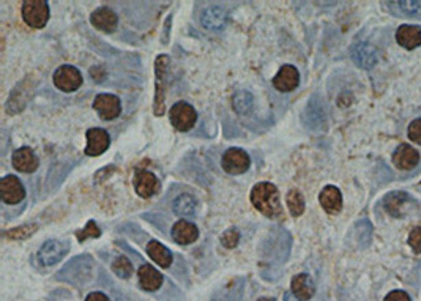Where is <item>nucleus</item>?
I'll list each match as a JSON object with an SVG mask.
<instances>
[{"label": "nucleus", "instance_id": "obj_1", "mask_svg": "<svg viewBox=\"0 0 421 301\" xmlns=\"http://www.w3.org/2000/svg\"><path fill=\"white\" fill-rule=\"evenodd\" d=\"M251 202L254 209L267 218H278L283 213L279 202V191L270 181H261L251 191Z\"/></svg>", "mask_w": 421, "mask_h": 301}, {"label": "nucleus", "instance_id": "obj_2", "mask_svg": "<svg viewBox=\"0 0 421 301\" xmlns=\"http://www.w3.org/2000/svg\"><path fill=\"white\" fill-rule=\"evenodd\" d=\"M168 70H169V57L158 55L155 62V101H153V112L157 117H161L166 111V92H168Z\"/></svg>", "mask_w": 421, "mask_h": 301}, {"label": "nucleus", "instance_id": "obj_3", "mask_svg": "<svg viewBox=\"0 0 421 301\" xmlns=\"http://www.w3.org/2000/svg\"><path fill=\"white\" fill-rule=\"evenodd\" d=\"M23 19L32 29H43L49 21V5L46 0H25Z\"/></svg>", "mask_w": 421, "mask_h": 301}, {"label": "nucleus", "instance_id": "obj_4", "mask_svg": "<svg viewBox=\"0 0 421 301\" xmlns=\"http://www.w3.org/2000/svg\"><path fill=\"white\" fill-rule=\"evenodd\" d=\"M169 118L173 127L180 133L190 131L191 128L194 127L197 122V112L196 109L190 105V103L179 101L170 107L169 111Z\"/></svg>", "mask_w": 421, "mask_h": 301}, {"label": "nucleus", "instance_id": "obj_5", "mask_svg": "<svg viewBox=\"0 0 421 301\" xmlns=\"http://www.w3.org/2000/svg\"><path fill=\"white\" fill-rule=\"evenodd\" d=\"M221 166L225 169V172L229 175H240L245 174L246 170L251 166V159H249V155L243 148L232 147L227 148L225 155H222Z\"/></svg>", "mask_w": 421, "mask_h": 301}, {"label": "nucleus", "instance_id": "obj_6", "mask_svg": "<svg viewBox=\"0 0 421 301\" xmlns=\"http://www.w3.org/2000/svg\"><path fill=\"white\" fill-rule=\"evenodd\" d=\"M53 79H54V86L57 87V89L65 93L76 92L82 86L81 71L77 70L76 66H71V65H64V66H60V68H57Z\"/></svg>", "mask_w": 421, "mask_h": 301}, {"label": "nucleus", "instance_id": "obj_7", "mask_svg": "<svg viewBox=\"0 0 421 301\" xmlns=\"http://www.w3.org/2000/svg\"><path fill=\"white\" fill-rule=\"evenodd\" d=\"M68 249H70L68 243L59 240H48L38 249L36 259H38V262L43 267H53L68 254Z\"/></svg>", "mask_w": 421, "mask_h": 301}, {"label": "nucleus", "instance_id": "obj_8", "mask_svg": "<svg viewBox=\"0 0 421 301\" xmlns=\"http://www.w3.org/2000/svg\"><path fill=\"white\" fill-rule=\"evenodd\" d=\"M0 197L5 204L16 205L21 200L25 199V188L21 180L14 175H5L0 180Z\"/></svg>", "mask_w": 421, "mask_h": 301}, {"label": "nucleus", "instance_id": "obj_9", "mask_svg": "<svg viewBox=\"0 0 421 301\" xmlns=\"http://www.w3.org/2000/svg\"><path fill=\"white\" fill-rule=\"evenodd\" d=\"M93 109L98 112L103 120H114L120 116L122 103L116 95L111 93H100L93 101Z\"/></svg>", "mask_w": 421, "mask_h": 301}, {"label": "nucleus", "instance_id": "obj_10", "mask_svg": "<svg viewBox=\"0 0 421 301\" xmlns=\"http://www.w3.org/2000/svg\"><path fill=\"white\" fill-rule=\"evenodd\" d=\"M87 147L86 155L87 157H100L109 148L111 144V138L106 129L103 128H92L87 131Z\"/></svg>", "mask_w": 421, "mask_h": 301}, {"label": "nucleus", "instance_id": "obj_11", "mask_svg": "<svg viewBox=\"0 0 421 301\" xmlns=\"http://www.w3.org/2000/svg\"><path fill=\"white\" fill-rule=\"evenodd\" d=\"M300 84V73L294 65L281 66L278 75L273 77V87L278 92H292Z\"/></svg>", "mask_w": 421, "mask_h": 301}, {"label": "nucleus", "instance_id": "obj_12", "mask_svg": "<svg viewBox=\"0 0 421 301\" xmlns=\"http://www.w3.org/2000/svg\"><path fill=\"white\" fill-rule=\"evenodd\" d=\"M13 168L19 170V172L24 174H32L38 169V158L34 153V150L30 147H21L18 150H14L13 157H12Z\"/></svg>", "mask_w": 421, "mask_h": 301}, {"label": "nucleus", "instance_id": "obj_13", "mask_svg": "<svg viewBox=\"0 0 421 301\" xmlns=\"http://www.w3.org/2000/svg\"><path fill=\"white\" fill-rule=\"evenodd\" d=\"M133 183L136 193L140 197H144V199L155 196L160 191L158 179L152 172H149V170H138L136 175H134Z\"/></svg>", "mask_w": 421, "mask_h": 301}, {"label": "nucleus", "instance_id": "obj_14", "mask_svg": "<svg viewBox=\"0 0 421 301\" xmlns=\"http://www.w3.org/2000/svg\"><path fill=\"white\" fill-rule=\"evenodd\" d=\"M201 24L204 25L205 29L213 30V32H220V30L225 29L227 24L226 10H222L221 7H216V5L207 7L205 10H202Z\"/></svg>", "mask_w": 421, "mask_h": 301}, {"label": "nucleus", "instance_id": "obj_15", "mask_svg": "<svg viewBox=\"0 0 421 301\" xmlns=\"http://www.w3.org/2000/svg\"><path fill=\"white\" fill-rule=\"evenodd\" d=\"M90 23L93 27L101 30V32L112 34V32H116V29H117L118 18L111 8L101 7V8L95 10V12L90 14Z\"/></svg>", "mask_w": 421, "mask_h": 301}, {"label": "nucleus", "instance_id": "obj_16", "mask_svg": "<svg viewBox=\"0 0 421 301\" xmlns=\"http://www.w3.org/2000/svg\"><path fill=\"white\" fill-rule=\"evenodd\" d=\"M393 163L401 170H412L420 163V153L407 144L399 145L393 153Z\"/></svg>", "mask_w": 421, "mask_h": 301}, {"label": "nucleus", "instance_id": "obj_17", "mask_svg": "<svg viewBox=\"0 0 421 301\" xmlns=\"http://www.w3.org/2000/svg\"><path fill=\"white\" fill-rule=\"evenodd\" d=\"M139 285L140 289L145 290V292H155V290H158L161 285H163V274H161L157 268L149 265V263H144V265H140L139 272Z\"/></svg>", "mask_w": 421, "mask_h": 301}, {"label": "nucleus", "instance_id": "obj_18", "mask_svg": "<svg viewBox=\"0 0 421 301\" xmlns=\"http://www.w3.org/2000/svg\"><path fill=\"white\" fill-rule=\"evenodd\" d=\"M170 235H173L174 241L179 243V245H191L194 243L197 238H199V229L190 221H177L173 226V231H170Z\"/></svg>", "mask_w": 421, "mask_h": 301}, {"label": "nucleus", "instance_id": "obj_19", "mask_svg": "<svg viewBox=\"0 0 421 301\" xmlns=\"http://www.w3.org/2000/svg\"><path fill=\"white\" fill-rule=\"evenodd\" d=\"M319 200L322 209L327 213H330V215H336V213H340L342 209L341 191L333 185L325 186V188L322 189V193L319 194Z\"/></svg>", "mask_w": 421, "mask_h": 301}, {"label": "nucleus", "instance_id": "obj_20", "mask_svg": "<svg viewBox=\"0 0 421 301\" xmlns=\"http://www.w3.org/2000/svg\"><path fill=\"white\" fill-rule=\"evenodd\" d=\"M352 60L355 62L360 68L369 70L377 64L379 55H377V51L374 49L372 46H369L366 43H360L352 49Z\"/></svg>", "mask_w": 421, "mask_h": 301}, {"label": "nucleus", "instance_id": "obj_21", "mask_svg": "<svg viewBox=\"0 0 421 301\" xmlns=\"http://www.w3.org/2000/svg\"><path fill=\"white\" fill-rule=\"evenodd\" d=\"M290 290H292V293L301 301H308L314 297L316 293V285L313 283V279H311L308 274L300 273L295 274L292 279V284H290Z\"/></svg>", "mask_w": 421, "mask_h": 301}, {"label": "nucleus", "instance_id": "obj_22", "mask_svg": "<svg viewBox=\"0 0 421 301\" xmlns=\"http://www.w3.org/2000/svg\"><path fill=\"white\" fill-rule=\"evenodd\" d=\"M398 43L405 49H415L421 44V29L418 25H401L396 32Z\"/></svg>", "mask_w": 421, "mask_h": 301}, {"label": "nucleus", "instance_id": "obj_23", "mask_svg": "<svg viewBox=\"0 0 421 301\" xmlns=\"http://www.w3.org/2000/svg\"><path fill=\"white\" fill-rule=\"evenodd\" d=\"M147 254H149V257L152 259L155 263H158L161 268H169L170 263H173L174 261L173 252H170L168 248H166L164 245H161V243L157 240L149 241Z\"/></svg>", "mask_w": 421, "mask_h": 301}, {"label": "nucleus", "instance_id": "obj_24", "mask_svg": "<svg viewBox=\"0 0 421 301\" xmlns=\"http://www.w3.org/2000/svg\"><path fill=\"white\" fill-rule=\"evenodd\" d=\"M407 199H409V196L405 193H401V191H394V193H390L385 197L383 205H385V210L392 216H401L403 207L407 204Z\"/></svg>", "mask_w": 421, "mask_h": 301}, {"label": "nucleus", "instance_id": "obj_25", "mask_svg": "<svg viewBox=\"0 0 421 301\" xmlns=\"http://www.w3.org/2000/svg\"><path fill=\"white\" fill-rule=\"evenodd\" d=\"M196 207H197V202L193 196L181 194L174 200L173 210L175 215H179V216H191V215H194Z\"/></svg>", "mask_w": 421, "mask_h": 301}, {"label": "nucleus", "instance_id": "obj_26", "mask_svg": "<svg viewBox=\"0 0 421 301\" xmlns=\"http://www.w3.org/2000/svg\"><path fill=\"white\" fill-rule=\"evenodd\" d=\"M232 107L237 114H249L254 107V98L246 90H238L235 95L232 96Z\"/></svg>", "mask_w": 421, "mask_h": 301}, {"label": "nucleus", "instance_id": "obj_27", "mask_svg": "<svg viewBox=\"0 0 421 301\" xmlns=\"http://www.w3.org/2000/svg\"><path fill=\"white\" fill-rule=\"evenodd\" d=\"M285 200H288L289 211L292 216H301L305 213V199L298 189H290L288 196H285Z\"/></svg>", "mask_w": 421, "mask_h": 301}, {"label": "nucleus", "instance_id": "obj_28", "mask_svg": "<svg viewBox=\"0 0 421 301\" xmlns=\"http://www.w3.org/2000/svg\"><path fill=\"white\" fill-rule=\"evenodd\" d=\"M112 272L116 273L120 279H128L133 274V263L129 262L128 257L120 256L114 261Z\"/></svg>", "mask_w": 421, "mask_h": 301}, {"label": "nucleus", "instance_id": "obj_29", "mask_svg": "<svg viewBox=\"0 0 421 301\" xmlns=\"http://www.w3.org/2000/svg\"><path fill=\"white\" fill-rule=\"evenodd\" d=\"M36 229H38V224L21 226V227H16V229H13V231H8L7 233H5V237H8L10 240H25V238L34 235Z\"/></svg>", "mask_w": 421, "mask_h": 301}, {"label": "nucleus", "instance_id": "obj_30", "mask_svg": "<svg viewBox=\"0 0 421 301\" xmlns=\"http://www.w3.org/2000/svg\"><path fill=\"white\" fill-rule=\"evenodd\" d=\"M388 5H392L394 8H401V12H404V14H407V16H421V2H393Z\"/></svg>", "mask_w": 421, "mask_h": 301}, {"label": "nucleus", "instance_id": "obj_31", "mask_svg": "<svg viewBox=\"0 0 421 301\" xmlns=\"http://www.w3.org/2000/svg\"><path fill=\"white\" fill-rule=\"evenodd\" d=\"M100 235H101V231H100V227L97 226L95 221H88L84 229L76 232V238L81 243L86 241L87 238H98Z\"/></svg>", "mask_w": 421, "mask_h": 301}, {"label": "nucleus", "instance_id": "obj_32", "mask_svg": "<svg viewBox=\"0 0 421 301\" xmlns=\"http://www.w3.org/2000/svg\"><path fill=\"white\" fill-rule=\"evenodd\" d=\"M240 243V232L237 229H229L221 235V245L227 249H233Z\"/></svg>", "mask_w": 421, "mask_h": 301}, {"label": "nucleus", "instance_id": "obj_33", "mask_svg": "<svg viewBox=\"0 0 421 301\" xmlns=\"http://www.w3.org/2000/svg\"><path fill=\"white\" fill-rule=\"evenodd\" d=\"M409 139L415 144L421 145V118H417L409 125Z\"/></svg>", "mask_w": 421, "mask_h": 301}, {"label": "nucleus", "instance_id": "obj_34", "mask_svg": "<svg viewBox=\"0 0 421 301\" xmlns=\"http://www.w3.org/2000/svg\"><path fill=\"white\" fill-rule=\"evenodd\" d=\"M409 245L413 249V252L421 254V227H415L409 235Z\"/></svg>", "mask_w": 421, "mask_h": 301}, {"label": "nucleus", "instance_id": "obj_35", "mask_svg": "<svg viewBox=\"0 0 421 301\" xmlns=\"http://www.w3.org/2000/svg\"><path fill=\"white\" fill-rule=\"evenodd\" d=\"M383 301H410V297L403 290H393V292H390L385 300Z\"/></svg>", "mask_w": 421, "mask_h": 301}, {"label": "nucleus", "instance_id": "obj_36", "mask_svg": "<svg viewBox=\"0 0 421 301\" xmlns=\"http://www.w3.org/2000/svg\"><path fill=\"white\" fill-rule=\"evenodd\" d=\"M86 301H111V300H109L106 295L101 293V292H92V293L87 295Z\"/></svg>", "mask_w": 421, "mask_h": 301}, {"label": "nucleus", "instance_id": "obj_37", "mask_svg": "<svg viewBox=\"0 0 421 301\" xmlns=\"http://www.w3.org/2000/svg\"><path fill=\"white\" fill-rule=\"evenodd\" d=\"M284 301H301V300H298L297 297H295L294 293L285 292V293H284Z\"/></svg>", "mask_w": 421, "mask_h": 301}, {"label": "nucleus", "instance_id": "obj_38", "mask_svg": "<svg viewBox=\"0 0 421 301\" xmlns=\"http://www.w3.org/2000/svg\"><path fill=\"white\" fill-rule=\"evenodd\" d=\"M257 301H277L275 298H267V297H262V298H259Z\"/></svg>", "mask_w": 421, "mask_h": 301}]
</instances>
